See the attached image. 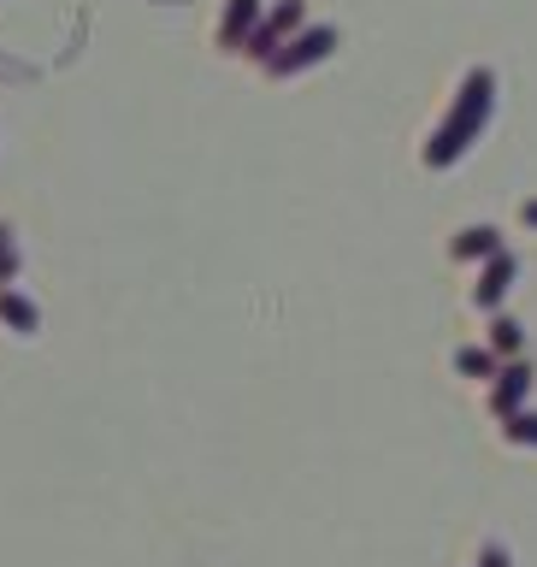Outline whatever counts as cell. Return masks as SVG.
I'll list each match as a JSON object with an SVG mask.
<instances>
[{
	"instance_id": "6da1fadb",
	"label": "cell",
	"mask_w": 537,
	"mask_h": 567,
	"mask_svg": "<svg viewBox=\"0 0 537 567\" xmlns=\"http://www.w3.org/2000/svg\"><path fill=\"white\" fill-rule=\"evenodd\" d=\"M496 113V71L490 65H473L467 78H461L455 89V101H450V113H443V124L432 131V142H425V166L432 172H450L461 154L478 142V131L490 124Z\"/></svg>"
},
{
	"instance_id": "7a4b0ae2",
	"label": "cell",
	"mask_w": 537,
	"mask_h": 567,
	"mask_svg": "<svg viewBox=\"0 0 537 567\" xmlns=\"http://www.w3.org/2000/svg\"><path fill=\"white\" fill-rule=\"evenodd\" d=\"M296 30H308V0H272V7H266V18L255 24V35L242 42V53H248L255 65H266Z\"/></svg>"
},
{
	"instance_id": "3957f363",
	"label": "cell",
	"mask_w": 537,
	"mask_h": 567,
	"mask_svg": "<svg viewBox=\"0 0 537 567\" xmlns=\"http://www.w3.org/2000/svg\"><path fill=\"white\" fill-rule=\"evenodd\" d=\"M331 53H337V30H331V24H308V30H296L260 71H266V78H296V71L331 60Z\"/></svg>"
},
{
	"instance_id": "277c9868",
	"label": "cell",
	"mask_w": 537,
	"mask_h": 567,
	"mask_svg": "<svg viewBox=\"0 0 537 567\" xmlns=\"http://www.w3.org/2000/svg\"><path fill=\"white\" fill-rule=\"evenodd\" d=\"M514 278H520V260H514L508 248H503V255H490V260H485V272H478V284H473V301H478L485 313H503V301H508V290H514Z\"/></svg>"
},
{
	"instance_id": "5b68a950",
	"label": "cell",
	"mask_w": 537,
	"mask_h": 567,
	"mask_svg": "<svg viewBox=\"0 0 537 567\" xmlns=\"http://www.w3.org/2000/svg\"><path fill=\"white\" fill-rule=\"evenodd\" d=\"M531 379H537V372H531L526 361H503V372L490 379V414H496V420L520 414L526 396H531Z\"/></svg>"
},
{
	"instance_id": "8992f818",
	"label": "cell",
	"mask_w": 537,
	"mask_h": 567,
	"mask_svg": "<svg viewBox=\"0 0 537 567\" xmlns=\"http://www.w3.org/2000/svg\"><path fill=\"white\" fill-rule=\"evenodd\" d=\"M260 18H266V0H225V18H219V48H225V53H242V42L255 35Z\"/></svg>"
},
{
	"instance_id": "52a82bcc",
	"label": "cell",
	"mask_w": 537,
	"mask_h": 567,
	"mask_svg": "<svg viewBox=\"0 0 537 567\" xmlns=\"http://www.w3.org/2000/svg\"><path fill=\"white\" fill-rule=\"evenodd\" d=\"M450 255L485 266L490 255H503V230H496V225H467V230H455V237H450Z\"/></svg>"
},
{
	"instance_id": "ba28073f",
	"label": "cell",
	"mask_w": 537,
	"mask_h": 567,
	"mask_svg": "<svg viewBox=\"0 0 537 567\" xmlns=\"http://www.w3.org/2000/svg\"><path fill=\"white\" fill-rule=\"evenodd\" d=\"M0 326L18 331V337H35L42 331V308H35L30 296H18L12 284H0Z\"/></svg>"
},
{
	"instance_id": "9c48e42d",
	"label": "cell",
	"mask_w": 537,
	"mask_h": 567,
	"mask_svg": "<svg viewBox=\"0 0 537 567\" xmlns=\"http://www.w3.org/2000/svg\"><path fill=\"white\" fill-rule=\"evenodd\" d=\"M496 361H520V349H526V326L514 313H496L490 319V343H485Z\"/></svg>"
},
{
	"instance_id": "30bf717a",
	"label": "cell",
	"mask_w": 537,
	"mask_h": 567,
	"mask_svg": "<svg viewBox=\"0 0 537 567\" xmlns=\"http://www.w3.org/2000/svg\"><path fill=\"white\" fill-rule=\"evenodd\" d=\"M455 372H467V379H496V372H503V361H496L490 349L467 343V349H455Z\"/></svg>"
},
{
	"instance_id": "8fae6325",
	"label": "cell",
	"mask_w": 537,
	"mask_h": 567,
	"mask_svg": "<svg viewBox=\"0 0 537 567\" xmlns=\"http://www.w3.org/2000/svg\"><path fill=\"white\" fill-rule=\"evenodd\" d=\"M503 437H508V443H526V450H537V414H531V408H520V414H508V420H503Z\"/></svg>"
},
{
	"instance_id": "7c38bea8",
	"label": "cell",
	"mask_w": 537,
	"mask_h": 567,
	"mask_svg": "<svg viewBox=\"0 0 537 567\" xmlns=\"http://www.w3.org/2000/svg\"><path fill=\"white\" fill-rule=\"evenodd\" d=\"M478 567H514V556L503 544H485V549H478Z\"/></svg>"
},
{
	"instance_id": "4fadbf2b",
	"label": "cell",
	"mask_w": 537,
	"mask_h": 567,
	"mask_svg": "<svg viewBox=\"0 0 537 567\" xmlns=\"http://www.w3.org/2000/svg\"><path fill=\"white\" fill-rule=\"evenodd\" d=\"M18 278V248L7 243V248H0V284H12Z\"/></svg>"
},
{
	"instance_id": "5bb4252c",
	"label": "cell",
	"mask_w": 537,
	"mask_h": 567,
	"mask_svg": "<svg viewBox=\"0 0 537 567\" xmlns=\"http://www.w3.org/2000/svg\"><path fill=\"white\" fill-rule=\"evenodd\" d=\"M520 219H526V230H537V195H531V202L520 207Z\"/></svg>"
},
{
	"instance_id": "9a60e30c",
	"label": "cell",
	"mask_w": 537,
	"mask_h": 567,
	"mask_svg": "<svg viewBox=\"0 0 537 567\" xmlns=\"http://www.w3.org/2000/svg\"><path fill=\"white\" fill-rule=\"evenodd\" d=\"M7 243H12V230H7V225H0V248H7Z\"/></svg>"
}]
</instances>
